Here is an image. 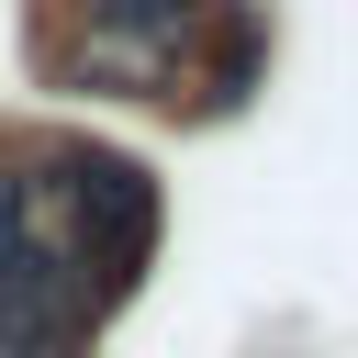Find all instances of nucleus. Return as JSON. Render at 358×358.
Segmentation results:
<instances>
[{
  "label": "nucleus",
  "mask_w": 358,
  "mask_h": 358,
  "mask_svg": "<svg viewBox=\"0 0 358 358\" xmlns=\"http://www.w3.org/2000/svg\"><path fill=\"white\" fill-rule=\"evenodd\" d=\"M45 56L112 101L201 90V112H235L268 67V22L246 0H45Z\"/></svg>",
  "instance_id": "f257e3e1"
},
{
  "label": "nucleus",
  "mask_w": 358,
  "mask_h": 358,
  "mask_svg": "<svg viewBox=\"0 0 358 358\" xmlns=\"http://www.w3.org/2000/svg\"><path fill=\"white\" fill-rule=\"evenodd\" d=\"M90 336H101V291L67 246L56 145H34L22 168H0V358H90Z\"/></svg>",
  "instance_id": "f03ea898"
},
{
  "label": "nucleus",
  "mask_w": 358,
  "mask_h": 358,
  "mask_svg": "<svg viewBox=\"0 0 358 358\" xmlns=\"http://www.w3.org/2000/svg\"><path fill=\"white\" fill-rule=\"evenodd\" d=\"M56 190H67V246H78L90 291H101V313H123L145 257H157V179H145V157L67 134L56 145Z\"/></svg>",
  "instance_id": "7ed1b4c3"
}]
</instances>
